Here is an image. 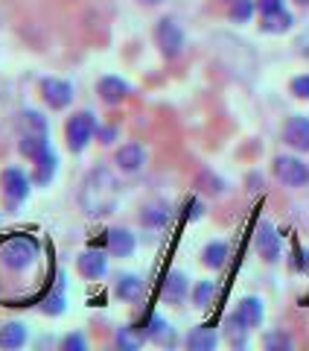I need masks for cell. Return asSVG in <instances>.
<instances>
[{
    "label": "cell",
    "instance_id": "cell-18",
    "mask_svg": "<svg viewBox=\"0 0 309 351\" xmlns=\"http://www.w3.org/2000/svg\"><path fill=\"white\" fill-rule=\"evenodd\" d=\"M263 299H257V295H248V299H242L239 307H237V316L242 322H245L248 328H260L263 325Z\"/></svg>",
    "mask_w": 309,
    "mask_h": 351
},
{
    "label": "cell",
    "instance_id": "cell-8",
    "mask_svg": "<svg viewBox=\"0 0 309 351\" xmlns=\"http://www.w3.org/2000/svg\"><path fill=\"white\" fill-rule=\"evenodd\" d=\"M254 246H257L260 258L269 261V263H274V261L280 258V234L274 232L271 223H260V226H257V234H254Z\"/></svg>",
    "mask_w": 309,
    "mask_h": 351
},
{
    "label": "cell",
    "instance_id": "cell-26",
    "mask_svg": "<svg viewBox=\"0 0 309 351\" xmlns=\"http://www.w3.org/2000/svg\"><path fill=\"white\" fill-rule=\"evenodd\" d=\"M140 219H143V226H154V228H161L163 223H167V219H170V211H167V205H146V208H143V214H140Z\"/></svg>",
    "mask_w": 309,
    "mask_h": 351
},
{
    "label": "cell",
    "instance_id": "cell-33",
    "mask_svg": "<svg viewBox=\"0 0 309 351\" xmlns=\"http://www.w3.org/2000/svg\"><path fill=\"white\" fill-rule=\"evenodd\" d=\"M263 346H266V348H292V337H286V334H266V337H263Z\"/></svg>",
    "mask_w": 309,
    "mask_h": 351
},
{
    "label": "cell",
    "instance_id": "cell-17",
    "mask_svg": "<svg viewBox=\"0 0 309 351\" xmlns=\"http://www.w3.org/2000/svg\"><path fill=\"white\" fill-rule=\"evenodd\" d=\"M114 295H117V299H123V302H137L140 295H143V281H140V276L123 272V276L117 278V284H114Z\"/></svg>",
    "mask_w": 309,
    "mask_h": 351
},
{
    "label": "cell",
    "instance_id": "cell-32",
    "mask_svg": "<svg viewBox=\"0 0 309 351\" xmlns=\"http://www.w3.org/2000/svg\"><path fill=\"white\" fill-rule=\"evenodd\" d=\"M289 88H292V94L297 97V100H309V73L295 76V80L289 82Z\"/></svg>",
    "mask_w": 309,
    "mask_h": 351
},
{
    "label": "cell",
    "instance_id": "cell-11",
    "mask_svg": "<svg viewBox=\"0 0 309 351\" xmlns=\"http://www.w3.org/2000/svg\"><path fill=\"white\" fill-rule=\"evenodd\" d=\"M114 164L123 173H137V170H143V164H146V149H143V144H137V141H129V144L117 149Z\"/></svg>",
    "mask_w": 309,
    "mask_h": 351
},
{
    "label": "cell",
    "instance_id": "cell-28",
    "mask_svg": "<svg viewBox=\"0 0 309 351\" xmlns=\"http://www.w3.org/2000/svg\"><path fill=\"white\" fill-rule=\"evenodd\" d=\"M64 307H68V304H64V290H62V287H56V290H53V293L47 295V299L41 302V313H47V316H59V313H64Z\"/></svg>",
    "mask_w": 309,
    "mask_h": 351
},
{
    "label": "cell",
    "instance_id": "cell-24",
    "mask_svg": "<svg viewBox=\"0 0 309 351\" xmlns=\"http://www.w3.org/2000/svg\"><path fill=\"white\" fill-rule=\"evenodd\" d=\"M228 243L225 240H213V243H207L204 252H202V261H204V267H211V269H219V267H225V261H228Z\"/></svg>",
    "mask_w": 309,
    "mask_h": 351
},
{
    "label": "cell",
    "instance_id": "cell-2",
    "mask_svg": "<svg viewBox=\"0 0 309 351\" xmlns=\"http://www.w3.org/2000/svg\"><path fill=\"white\" fill-rule=\"evenodd\" d=\"M36 255H38V243L27 234H9L0 240V261H3V267L15 272L27 269L36 261Z\"/></svg>",
    "mask_w": 309,
    "mask_h": 351
},
{
    "label": "cell",
    "instance_id": "cell-13",
    "mask_svg": "<svg viewBox=\"0 0 309 351\" xmlns=\"http://www.w3.org/2000/svg\"><path fill=\"white\" fill-rule=\"evenodd\" d=\"M76 269H79L88 281H99L108 272V261H105L103 252L88 249V252H82V255L76 258Z\"/></svg>",
    "mask_w": 309,
    "mask_h": 351
},
{
    "label": "cell",
    "instance_id": "cell-4",
    "mask_svg": "<svg viewBox=\"0 0 309 351\" xmlns=\"http://www.w3.org/2000/svg\"><path fill=\"white\" fill-rule=\"evenodd\" d=\"M0 188H3V196H6V211L18 208L29 196V176H27V170L15 167V164L12 167H6L3 173H0Z\"/></svg>",
    "mask_w": 309,
    "mask_h": 351
},
{
    "label": "cell",
    "instance_id": "cell-25",
    "mask_svg": "<svg viewBox=\"0 0 309 351\" xmlns=\"http://www.w3.org/2000/svg\"><path fill=\"white\" fill-rule=\"evenodd\" d=\"M27 343V328L21 322H9L3 325V331H0V346L3 348H21Z\"/></svg>",
    "mask_w": 309,
    "mask_h": 351
},
{
    "label": "cell",
    "instance_id": "cell-14",
    "mask_svg": "<svg viewBox=\"0 0 309 351\" xmlns=\"http://www.w3.org/2000/svg\"><path fill=\"white\" fill-rule=\"evenodd\" d=\"M32 164H36V167H32V182H36L38 188H47V184L53 182V176H56V170H59V158H56V152L47 149L44 156H38Z\"/></svg>",
    "mask_w": 309,
    "mask_h": 351
},
{
    "label": "cell",
    "instance_id": "cell-27",
    "mask_svg": "<svg viewBox=\"0 0 309 351\" xmlns=\"http://www.w3.org/2000/svg\"><path fill=\"white\" fill-rule=\"evenodd\" d=\"M254 9H257V0H230L228 15H230V21H237V24H245V21H251Z\"/></svg>",
    "mask_w": 309,
    "mask_h": 351
},
{
    "label": "cell",
    "instance_id": "cell-29",
    "mask_svg": "<svg viewBox=\"0 0 309 351\" xmlns=\"http://www.w3.org/2000/svg\"><path fill=\"white\" fill-rule=\"evenodd\" d=\"M213 295H216V284L213 281H198L193 287V304L196 307H207L213 302Z\"/></svg>",
    "mask_w": 309,
    "mask_h": 351
},
{
    "label": "cell",
    "instance_id": "cell-30",
    "mask_svg": "<svg viewBox=\"0 0 309 351\" xmlns=\"http://www.w3.org/2000/svg\"><path fill=\"white\" fill-rule=\"evenodd\" d=\"M143 339H146V334H137V331H131V328H120V331H117V346L123 348V351L140 348Z\"/></svg>",
    "mask_w": 309,
    "mask_h": 351
},
{
    "label": "cell",
    "instance_id": "cell-16",
    "mask_svg": "<svg viewBox=\"0 0 309 351\" xmlns=\"http://www.w3.org/2000/svg\"><path fill=\"white\" fill-rule=\"evenodd\" d=\"M190 293V284H187V276L184 272H170L167 281H163V299L170 304H181Z\"/></svg>",
    "mask_w": 309,
    "mask_h": 351
},
{
    "label": "cell",
    "instance_id": "cell-21",
    "mask_svg": "<svg viewBox=\"0 0 309 351\" xmlns=\"http://www.w3.org/2000/svg\"><path fill=\"white\" fill-rule=\"evenodd\" d=\"M47 149H50L47 135H21V141H18V152L24 158H32V161L38 156H44Z\"/></svg>",
    "mask_w": 309,
    "mask_h": 351
},
{
    "label": "cell",
    "instance_id": "cell-22",
    "mask_svg": "<svg viewBox=\"0 0 309 351\" xmlns=\"http://www.w3.org/2000/svg\"><path fill=\"white\" fill-rule=\"evenodd\" d=\"M18 129H21V135H47V117L41 112L27 108V112L18 117Z\"/></svg>",
    "mask_w": 309,
    "mask_h": 351
},
{
    "label": "cell",
    "instance_id": "cell-37",
    "mask_svg": "<svg viewBox=\"0 0 309 351\" xmlns=\"http://www.w3.org/2000/svg\"><path fill=\"white\" fill-rule=\"evenodd\" d=\"M143 3H161V0H143Z\"/></svg>",
    "mask_w": 309,
    "mask_h": 351
},
{
    "label": "cell",
    "instance_id": "cell-34",
    "mask_svg": "<svg viewBox=\"0 0 309 351\" xmlns=\"http://www.w3.org/2000/svg\"><path fill=\"white\" fill-rule=\"evenodd\" d=\"M257 9H260V15L278 12V9H283V0H257Z\"/></svg>",
    "mask_w": 309,
    "mask_h": 351
},
{
    "label": "cell",
    "instance_id": "cell-7",
    "mask_svg": "<svg viewBox=\"0 0 309 351\" xmlns=\"http://www.w3.org/2000/svg\"><path fill=\"white\" fill-rule=\"evenodd\" d=\"M41 97H44V103H47L50 108L62 112V108H68L73 103V85L68 80L44 76V80H41Z\"/></svg>",
    "mask_w": 309,
    "mask_h": 351
},
{
    "label": "cell",
    "instance_id": "cell-15",
    "mask_svg": "<svg viewBox=\"0 0 309 351\" xmlns=\"http://www.w3.org/2000/svg\"><path fill=\"white\" fill-rule=\"evenodd\" d=\"M146 339H152L154 346H175V331H172V325L167 322V319H161L158 313L154 316H149V322H146Z\"/></svg>",
    "mask_w": 309,
    "mask_h": 351
},
{
    "label": "cell",
    "instance_id": "cell-1",
    "mask_svg": "<svg viewBox=\"0 0 309 351\" xmlns=\"http://www.w3.org/2000/svg\"><path fill=\"white\" fill-rule=\"evenodd\" d=\"M117 199H120V184L108 167H94L85 176L82 191H79V205L88 217L111 214L117 208Z\"/></svg>",
    "mask_w": 309,
    "mask_h": 351
},
{
    "label": "cell",
    "instance_id": "cell-19",
    "mask_svg": "<svg viewBox=\"0 0 309 351\" xmlns=\"http://www.w3.org/2000/svg\"><path fill=\"white\" fill-rule=\"evenodd\" d=\"M260 29H263V32H271V36H280V32H289V29H292V12H286V6H283V9H278V12L263 15V21H260Z\"/></svg>",
    "mask_w": 309,
    "mask_h": 351
},
{
    "label": "cell",
    "instance_id": "cell-31",
    "mask_svg": "<svg viewBox=\"0 0 309 351\" xmlns=\"http://www.w3.org/2000/svg\"><path fill=\"white\" fill-rule=\"evenodd\" d=\"M62 348L64 351H85L88 348V337L79 334V331H73V334H68L62 339Z\"/></svg>",
    "mask_w": 309,
    "mask_h": 351
},
{
    "label": "cell",
    "instance_id": "cell-10",
    "mask_svg": "<svg viewBox=\"0 0 309 351\" xmlns=\"http://www.w3.org/2000/svg\"><path fill=\"white\" fill-rule=\"evenodd\" d=\"M96 94H99V100H103L105 106H120L131 94V88H129L126 80H120V76H114V73H108V76H103V80L96 82Z\"/></svg>",
    "mask_w": 309,
    "mask_h": 351
},
{
    "label": "cell",
    "instance_id": "cell-35",
    "mask_svg": "<svg viewBox=\"0 0 309 351\" xmlns=\"http://www.w3.org/2000/svg\"><path fill=\"white\" fill-rule=\"evenodd\" d=\"M96 135H99V141H103V144H111V141L117 138V129H114V126H103V129H96Z\"/></svg>",
    "mask_w": 309,
    "mask_h": 351
},
{
    "label": "cell",
    "instance_id": "cell-9",
    "mask_svg": "<svg viewBox=\"0 0 309 351\" xmlns=\"http://www.w3.org/2000/svg\"><path fill=\"white\" fill-rule=\"evenodd\" d=\"M283 141L297 152H309V117L295 114L286 120L283 126Z\"/></svg>",
    "mask_w": 309,
    "mask_h": 351
},
{
    "label": "cell",
    "instance_id": "cell-38",
    "mask_svg": "<svg viewBox=\"0 0 309 351\" xmlns=\"http://www.w3.org/2000/svg\"><path fill=\"white\" fill-rule=\"evenodd\" d=\"M297 3H304V6H309V0H297Z\"/></svg>",
    "mask_w": 309,
    "mask_h": 351
},
{
    "label": "cell",
    "instance_id": "cell-23",
    "mask_svg": "<svg viewBox=\"0 0 309 351\" xmlns=\"http://www.w3.org/2000/svg\"><path fill=\"white\" fill-rule=\"evenodd\" d=\"M216 343H219V337L211 328H193L190 337H187V348L190 351H213Z\"/></svg>",
    "mask_w": 309,
    "mask_h": 351
},
{
    "label": "cell",
    "instance_id": "cell-20",
    "mask_svg": "<svg viewBox=\"0 0 309 351\" xmlns=\"http://www.w3.org/2000/svg\"><path fill=\"white\" fill-rule=\"evenodd\" d=\"M248 331H251V328L239 319L237 311L230 313V316H225V337H228V343L234 346V348H242V346L248 343Z\"/></svg>",
    "mask_w": 309,
    "mask_h": 351
},
{
    "label": "cell",
    "instance_id": "cell-12",
    "mask_svg": "<svg viewBox=\"0 0 309 351\" xmlns=\"http://www.w3.org/2000/svg\"><path fill=\"white\" fill-rule=\"evenodd\" d=\"M103 246L108 249V255L114 258H129L135 252V234L126 232V228H108L105 237H103Z\"/></svg>",
    "mask_w": 309,
    "mask_h": 351
},
{
    "label": "cell",
    "instance_id": "cell-6",
    "mask_svg": "<svg viewBox=\"0 0 309 351\" xmlns=\"http://www.w3.org/2000/svg\"><path fill=\"white\" fill-rule=\"evenodd\" d=\"M154 41H158L163 56L175 59V56H181V50H184V29L175 24L172 18H161L158 27H154Z\"/></svg>",
    "mask_w": 309,
    "mask_h": 351
},
{
    "label": "cell",
    "instance_id": "cell-3",
    "mask_svg": "<svg viewBox=\"0 0 309 351\" xmlns=\"http://www.w3.org/2000/svg\"><path fill=\"white\" fill-rule=\"evenodd\" d=\"M96 117L91 112H76L68 117V126H64V141H68L70 152H82L96 135Z\"/></svg>",
    "mask_w": 309,
    "mask_h": 351
},
{
    "label": "cell",
    "instance_id": "cell-5",
    "mask_svg": "<svg viewBox=\"0 0 309 351\" xmlns=\"http://www.w3.org/2000/svg\"><path fill=\"white\" fill-rule=\"evenodd\" d=\"M274 176H278V182L286 184V188H304V184H309V167L295 156L274 158Z\"/></svg>",
    "mask_w": 309,
    "mask_h": 351
},
{
    "label": "cell",
    "instance_id": "cell-36",
    "mask_svg": "<svg viewBox=\"0 0 309 351\" xmlns=\"http://www.w3.org/2000/svg\"><path fill=\"white\" fill-rule=\"evenodd\" d=\"M187 211H190V217L196 219L198 214H202V205H198V202H190V205H187Z\"/></svg>",
    "mask_w": 309,
    "mask_h": 351
}]
</instances>
